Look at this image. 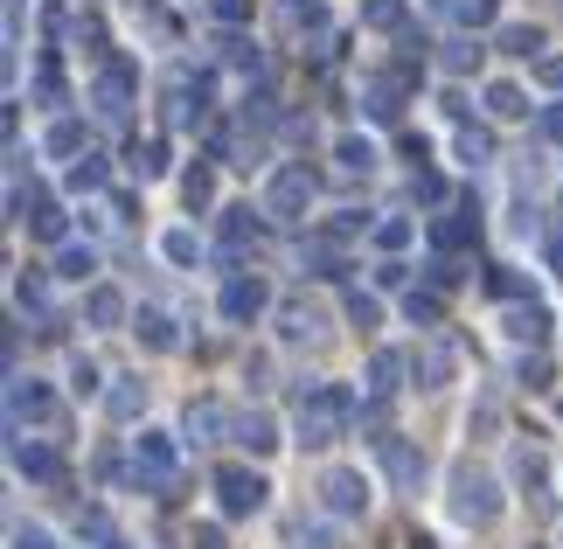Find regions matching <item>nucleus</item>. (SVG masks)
<instances>
[{
	"mask_svg": "<svg viewBox=\"0 0 563 549\" xmlns=\"http://www.w3.org/2000/svg\"><path fill=\"white\" fill-rule=\"evenodd\" d=\"M265 306H272V285H265V278H244V272H236V278L223 285V320H230V327H251Z\"/></svg>",
	"mask_w": 563,
	"mask_h": 549,
	"instance_id": "9",
	"label": "nucleus"
},
{
	"mask_svg": "<svg viewBox=\"0 0 563 549\" xmlns=\"http://www.w3.org/2000/svg\"><path fill=\"white\" fill-rule=\"evenodd\" d=\"M8 549H56V542H49V529H35V521H14Z\"/></svg>",
	"mask_w": 563,
	"mask_h": 549,
	"instance_id": "43",
	"label": "nucleus"
},
{
	"mask_svg": "<svg viewBox=\"0 0 563 549\" xmlns=\"http://www.w3.org/2000/svg\"><path fill=\"white\" fill-rule=\"evenodd\" d=\"M265 501H272L265 473H251V466H223V473H216V508H223V515H257Z\"/></svg>",
	"mask_w": 563,
	"mask_h": 549,
	"instance_id": "6",
	"label": "nucleus"
},
{
	"mask_svg": "<svg viewBox=\"0 0 563 549\" xmlns=\"http://www.w3.org/2000/svg\"><path fill=\"white\" fill-rule=\"evenodd\" d=\"M410 369L424 376V389H439L452 376V348H424V355H410Z\"/></svg>",
	"mask_w": 563,
	"mask_h": 549,
	"instance_id": "33",
	"label": "nucleus"
},
{
	"mask_svg": "<svg viewBox=\"0 0 563 549\" xmlns=\"http://www.w3.org/2000/svg\"><path fill=\"white\" fill-rule=\"evenodd\" d=\"M14 299L21 306H42V278H14Z\"/></svg>",
	"mask_w": 563,
	"mask_h": 549,
	"instance_id": "53",
	"label": "nucleus"
},
{
	"mask_svg": "<svg viewBox=\"0 0 563 549\" xmlns=\"http://www.w3.org/2000/svg\"><path fill=\"white\" fill-rule=\"evenodd\" d=\"M481 56H487V50H473V42H445V50H439L445 70H481Z\"/></svg>",
	"mask_w": 563,
	"mask_h": 549,
	"instance_id": "40",
	"label": "nucleus"
},
{
	"mask_svg": "<svg viewBox=\"0 0 563 549\" xmlns=\"http://www.w3.org/2000/svg\"><path fill=\"white\" fill-rule=\"evenodd\" d=\"M439 314H445L439 293H410V299H404V320H410V327H439Z\"/></svg>",
	"mask_w": 563,
	"mask_h": 549,
	"instance_id": "38",
	"label": "nucleus"
},
{
	"mask_svg": "<svg viewBox=\"0 0 563 549\" xmlns=\"http://www.w3.org/2000/svg\"><path fill=\"white\" fill-rule=\"evenodd\" d=\"M35 98L42 105H63V70H56V63H42V70H35Z\"/></svg>",
	"mask_w": 563,
	"mask_h": 549,
	"instance_id": "42",
	"label": "nucleus"
},
{
	"mask_svg": "<svg viewBox=\"0 0 563 549\" xmlns=\"http://www.w3.org/2000/svg\"><path fill=\"white\" fill-rule=\"evenodd\" d=\"M104 410H112L119 425H133V417L146 410V383H140V376H119L112 389H104Z\"/></svg>",
	"mask_w": 563,
	"mask_h": 549,
	"instance_id": "21",
	"label": "nucleus"
},
{
	"mask_svg": "<svg viewBox=\"0 0 563 549\" xmlns=\"http://www.w3.org/2000/svg\"><path fill=\"white\" fill-rule=\"evenodd\" d=\"M501 56H515V63H543V56H550V35L536 29V21H508V29H501Z\"/></svg>",
	"mask_w": 563,
	"mask_h": 549,
	"instance_id": "15",
	"label": "nucleus"
},
{
	"mask_svg": "<svg viewBox=\"0 0 563 549\" xmlns=\"http://www.w3.org/2000/svg\"><path fill=\"white\" fill-rule=\"evenodd\" d=\"M8 459H14L21 480H56L63 473V459L49 446H35V438H21V431H8Z\"/></svg>",
	"mask_w": 563,
	"mask_h": 549,
	"instance_id": "12",
	"label": "nucleus"
},
{
	"mask_svg": "<svg viewBox=\"0 0 563 549\" xmlns=\"http://www.w3.org/2000/svg\"><path fill=\"white\" fill-rule=\"evenodd\" d=\"M8 14H21V0H8Z\"/></svg>",
	"mask_w": 563,
	"mask_h": 549,
	"instance_id": "56",
	"label": "nucleus"
},
{
	"mask_svg": "<svg viewBox=\"0 0 563 549\" xmlns=\"http://www.w3.org/2000/svg\"><path fill=\"white\" fill-rule=\"evenodd\" d=\"M21 223H29V237H42V244H56V237H63V209H56V202H35L29 216H21Z\"/></svg>",
	"mask_w": 563,
	"mask_h": 549,
	"instance_id": "35",
	"label": "nucleus"
},
{
	"mask_svg": "<svg viewBox=\"0 0 563 549\" xmlns=\"http://www.w3.org/2000/svg\"><path fill=\"white\" fill-rule=\"evenodd\" d=\"M133 98H140V70H133V56H104V63H98V77H91V105H98V119H125V112H133Z\"/></svg>",
	"mask_w": 563,
	"mask_h": 549,
	"instance_id": "3",
	"label": "nucleus"
},
{
	"mask_svg": "<svg viewBox=\"0 0 563 549\" xmlns=\"http://www.w3.org/2000/svg\"><path fill=\"white\" fill-rule=\"evenodd\" d=\"M397 389H404V355H397V348H376V355H369V397H397Z\"/></svg>",
	"mask_w": 563,
	"mask_h": 549,
	"instance_id": "19",
	"label": "nucleus"
},
{
	"mask_svg": "<svg viewBox=\"0 0 563 549\" xmlns=\"http://www.w3.org/2000/svg\"><path fill=\"white\" fill-rule=\"evenodd\" d=\"M223 63H230V70H251V77H265V56H257V42H236V35H223Z\"/></svg>",
	"mask_w": 563,
	"mask_h": 549,
	"instance_id": "36",
	"label": "nucleus"
},
{
	"mask_svg": "<svg viewBox=\"0 0 563 549\" xmlns=\"http://www.w3.org/2000/svg\"><path fill=\"white\" fill-rule=\"evenodd\" d=\"M70 389H77V397H98V389H104V376H98V362H70Z\"/></svg>",
	"mask_w": 563,
	"mask_h": 549,
	"instance_id": "41",
	"label": "nucleus"
},
{
	"mask_svg": "<svg viewBox=\"0 0 563 549\" xmlns=\"http://www.w3.org/2000/svg\"><path fill=\"white\" fill-rule=\"evenodd\" d=\"M278 334H286L292 348H299V341L320 348V341L334 334V320H328V314H313V306H286V314H278Z\"/></svg>",
	"mask_w": 563,
	"mask_h": 549,
	"instance_id": "13",
	"label": "nucleus"
},
{
	"mask_svg": "<svg viewBox=\"0 0 563 549\" xmlns=\"http://www.w3.org/2000/svg\"><path fill=\"white\" fill-rule=\"evenodd\" d=\"M265 223H272L265 209H257V216H251V209H223V251L236 257L244 244H257V230H265Z\"/></svg>",
	"mask_w": 563,
	"mask_h": 549,
	"instance_id": "20",
	"label": "nucleus"
},
{
	"mask_svg": "<svg viewBox=\"0 0 563 549\" xmlns=\"http://www.w3.org/2000/svg\"><path fill=\"white\" fill-rule=\"evenodd\" d=\"M223 431H236V417L223 410V404H188V438H195V446H216V438H223Z\"/></svg>",
	"mask_w": 563,
	"mask_h": 549,
	"instance_id": "16",
	"label": "nucleus"
},
{
	"mask_svg": "<svg viewBox=\"0 0 563 549\" xmlns=\"http://www.w3.org/2000/svg\"><path fill=\"white\" fill-rule=\"evenodd\" d=\"M501 327H508V341H543L550 334V306H536V299L529 306H508Z\"/></svg>",
	"mask_w": 563,
	"mask_h": 549,
	"instance_id": "22",
	"label": "nucleus"
},
{
	"mask_svg": "<svg viewBox=\"0 0 563 549\" xmlns=\"http://www.w3.org/2000/svg\"><path fill=\"white\" fill-rule=\"evenodd\" d=\"M278 14H286L292 35H320V29H328V8H320V0H278Z\"/></svg>",
	"mask_w": 563,
	"mask_h": 549,
	"instance_id": "24",
	"label": "nucleus"
},
{
	"mask_svg": "<svg viewBox=\"0 0 563 549\" xmlns=\"http://www.w3.org/2000/svg\"><path fill=\"white\" fill-rule=\"evenodd\" d=\"M487 119H529L522 84H487Z\"/></svg>",
	"mask_w": 563,
	"mask_h": 549,
	"instance_id": "27",
	"label": "nucleus"
},
{
	"mask_svg": "<svg viewBox=\"0 0 563 549\" xmlns=\"http://www.w3.org/2000/svg\"><path fill=\"white\" fill-rule=\"evenodd\" d=\"M209 14L223 21V29H236V21H251V0H209Z\"/></svg>",
	"mask_w": 563,
	"mask_h": 549,
	"instance_id": "48",
	"label": "nucleus"
},
{
	"mask_svg": "<svg viewBox=\"0 0 563 549\" xmlns=\"http://www.w3.org/2000/svg\"><path fill=\"white\" fill-rule=\"evenodd\" d=\"M98 272V251L91 244H63V257H56V278H70V285H84Z\"/></svg>",
	"mask_w": 563,
	"mask_h": 549,
	"instance_id": "30",
	"label": "nucleus"
},
{
	"mask_svg": "<svg viewBox=\"0 0 563 549\" xmlns=\"http://www.w3.org/2000/svg\"><path fill=\"white\" fill-rule=\"evenodd\" d=\"M84 314H91V327H119V320H125V299L112 293V285H91V299H84Z\"/></svg>",
	"mask_w": 563,
	"mask_h": 549,
	"instance_id": "28",
	"label": "nucleus"
},
{
	"mask_svg": "<svg viewBox=\"0 0 563 549\" xmlns=\"http://www.w3.org/2000/svg\"><path fill=\"white\" fill-rule=\"evenodd\" d=\"M21 417H29V425H49V417H56L49 383H35V376H14L8 383V431H21Z\"/></svg>",
	"mask_w": 563,
	"mask_h": 549,
	"instance_id": "8",
	"label": "nucleus"
},
{
	"mask_svg": "<svg viewBox=\"0 0 563 549\" xmlns=\"http://www.w3.org/2000/svg\"><path fill=\"white\" fill-rule=\"evenodd\" d=\"M334 167H341V174H369V167H376V146L362 140V133H349V140H334Z\"/></svg>",
	"mask_w": 563,
	"mask_h": 549,
	"instance_id": "26",
	"label": "nucleus"
},
{
	"mask_svg": "<svg viewBox=\"0 0 563 549\" xmlns=\"http://www.w3.org/2000/svg\"><path fill=\"white\" fill-rule=\"evenodd\" d=\"M522 383L529 389H550V362L543 355H522Z\"/></svg>",
	"mask_w": 563,
	"mask_h": 549,
	"instance_id": "50",
	"label": "nucleus"
},
{
	"mask_svg": "<svg viewBox=\"0 0 563 549\" xmlns=\"http://www.w3.org/2000/svg\"><path fill=\"white\" fill-rule=\"evenodd\" d=\"M230 438H236V446H244L251 459H272V452H278V425H272L265 410H244V417H236V431H230Z\"/></svg>",
	"mask_w": 563,
	"mask_h": 549,
	"instance_id": "14",
	"label": "nucleus"
},
{
	"mask_svg": "<svg viewBox=\"0 0 563 549\" xmlns=\"http://www.w3.org/2000/svg\"><path fill=\"white\" fill-rule=\"evenodd\" d=\"M376 244H383V251H404V244H410V223H404V216H389V223H376Z\"/></svg>",
	"mask_w": 563,
	"mask_h": 549,
	"instance_id": "44",
	"label": "nucleus"
},
{
	"mask_svg": "<svg viewBox=\"0 0 563 549\" xmlns=\"http://www.w3.org/2000/svg\"><path fill=\"white\" fill-rule=\"evenodd\" d=\"M424 278L445 293V285H460V265H452V257H431V265H424Z\"/></svg>",
	"mask_w": 563,
	"mask_h": 549,
	"instance_id": "49",
	"label": "nucleus"
},
{
	"mask_svg": "<svg viewBox=\"0 0 563 549\" xmlns=\"http://www.w3.org/2000/svg\"><path fill=\"white\" fill-rule=\"evenodd\" d=\"M63 188H70V195H98L104 188V153H77L70 174H63Z\"/></svg>",
	"mask_w": 563,
	"mask_h": 549,
	"instance_id": "23",
	"label": "nucleus"
},
{
	"mask_svg": "<svg viewBox=\"0 0 563 549\" xmlns=\"http://www.w3.org/2000/svg\"><path fill=\"white\" fill-rule=\"evenodd\" d=\"M320 508H328V515H341V521L369 515V480H362L355 466H334L328 480H320Z\"/></svg>",
	"mask_w": 563,
	"mask_h": 549,
	"instance_id": "7",
	"label": "nucleus"
},
{
	"mask_svg": "<svg viewBox=\"0 0 563 549\" xmlns=\"http://www.w3.org/2000/svg\"><path fill=\"white\" fill-rule=\"evenodd\" d=\"M536 77H543L550 91H563V56H543V63H536Z\"/></svg>",
	"mask_w": 563,
	"mask_h": 549,
	"instance_id": "52",
	"label": "nucleus"
},
{
	"mask_svg": "<svg viewBox=\"0 0 563 549\" xmlns=\"http://www.w3.org/2000/svg\"><path fill=\"white\" fill-rule=\"evenodd\" d=\"M125 161H133L140 182H161V174H167V146H161V140H133V153H125Z\"/></svg>",
	"mask_w": 563,
	"mask_h": 549,
	"instance_id": "29",
	"label": "nucleus"
},
{
	"mask_svg": "<svg viewBox=\"0 0 563 549\" xmlns=\"http://www.w3.org/2000/svg\"><path fill=\"white\" fill-rule=\"evenodd\" d=\"M42 146H49L56 161H77V153H84V125H77V119H56V125H49V140H42Z\"/></svg>",
	"mask_w": 563,
	"mask_h": 549,
	"instance_id": "32",
	"label": "nucleus"
},
{
	"mask_svg": "<svg viewBox=\"0 0 563 549\" xmlns=\"http://www.w3.org/2000/svg\"><path fill=\"white\" fill-rule=\"evenodd\" d=\"M376 466L389 473V487L397 494H418L424 487V473H431V459H424V446H410V438H376Z\"/></svg>",
	"mask_w": 563,
	"mask_h": 549,
	"instance_id": "5",
	"label": "nucleus"
},
{
	"mask_svg": "<svg viewBox=\"0 0 563 549\" xmlns=\"http://www.w3.org/2000/svg\"><path fill=\"white\" fill-rule=\"evenodd\" d=\"M272 216V223H307V209H313V174L307 167H278L272 182H265V202H257Z\"/></svg>",
	"mask_w": 563,
	"mask_h": 549,
	"instance_id": "4",
	"label": "nucleus"
},
{
	"mask_svg": "<svg viewBox=\"0 0 563 549\" xmlns=\"http://www.w3.org/2000/svg\"><path fill=\"white\" fill-rule=\"evenodd\" d=\"M473 237H481V202H460V209H445L439 223H431V244L439 251H466Z\"/></svg>",
	"mask_w": 563,
	"mask_h": 549,
	"instance_id": "11",
	"label": "nucleus"
},
{
	"mask_svg": "<svg viewBox=\"0 0 563 549\" xmlns=\"http://www.w3.org/2000/svg\"><path fill=\"white\" fill-rule=\"evenodd\" d=\"M494 8H501V0H460V21H466V29H487Z\"/></svg>",
	"mask_w": 563,
	"mask_h": 549,
	"instance_id": "47",
	"label": "nucleus"
},
{
	"mask_svg": "<svg viewBox=\"0 0 563 549\" xmlns=\"http://www.w3.org/2000/svg\"><path fill=\"white\" fill-rule=\"evenodd\" d=\"M161 257H167V265H195V257H202V244H195V230H167V237H161Z\"/></svg>",
	"mask_w": 563,
	"mask_h": 549,
	"instance_id": "37",
	"label": "nucleus"
},
{
	"mask_svg": "<svg viewBox=\"0 0 563 549\" xmlns=\"http://www.w3.org/2000/svg\"><path fill=\"white\" fill-rule=\"evenodd\" d=\"M181 202H188V209H209V202H216V174H209V167H188V174H181Z\"/></svg>",
	"mask_w": 563,
	"mask_h": 549,
	"instance_id": "34",
	"label": "nucleus"
},
{
	"mask_svg": "<svg viewBox=\"0 0 563 549\" xmlns=\"http://www.w3.org/2000/svg\"><path fill=\"white\" fill-rule=\"evenodd\" d=\"M195 549H223V536H216L209 521H202V529H195Z\"/></svg>",
	"mask_w": 563,
	"mask_h": 549,
	"instance_id": "55",
	"label": "nucleus"
},
{
	"mask_svg": "<svg viewBox=\"0 0 563 549\" xmlns=\"http://www.w3.org/2000/svg\"><path fill=\"white\" fill-rule=\"evenodd\" d=\"M362 21H369V29H397V21H404V0H362Z\"/></svg>",
	"mask_w": 563,
	"mask_h": 549,
	"instance_id": "39",
	"label": "nucleus"
},
{
	"mask_svg": "<svg viewBox=\"0 0 563 549\" xmlns=\"http://www.w3.org/2000/svg\"><path fill=\"white\" fill-rule=\"evenodd\" d=\"M550 265L563 272V216H556V230H550Z\"/></svg>",
	"mask_w": 563,
	"mask_h": 549,
	"instance_id": "54",
	"label": "nucleus"
},
{
	"mask_svg": "<svg viewBox=\"0 0 563 549\" xmlns=\"http://www.w3.org/2000/svg\"><path fill=\"white\" fill-rule=\"evenodd\" d=\"M133 334H140V348H154V355H167V348H181L175 320H167V314H154V306H140V314H133Z\"/></svg>",
	"mask_w": 563,
	"mask_h": 549,
	"instance_id": "18",
	"label": "nucleus"
},
{
	"mask_svg": "<svg viewBox=\"0 0 563 549\" xmlns=\"http://www.w3.org/2000/svg\"><path fill=\"white\" fill-rule=\"evenodd\" d=\"M410 195H418V202H445V182H439V174H418Z\"/></svg>",
	"mask_w": 563,
	"mask_h": 549,
	"instance_id": "51",
	"label": "nucleus"
},
{
	"mask_svg": "<svg viewBox=\"0 0 563 549\" xmlns=\"http://www.w3.org/2000/svg\"><path fill=\"white\" fill-rule=\"evenodd\" d=\"M349 417H355L349 383H299V397H292V431H299V446H334V438L349 431Z\"/></svg>",
	"mask_w": 563,
	"mask_h": 549,
	"instance_id": "1",
	"label": "nucleus"
},
{
	"mask_svg": "<svg viewBox=\"0 0 563 549\" xmlns=\"http://www.w3.org/2000/svg\"><path fill=\"white\" fill-rule=\"evenodd\" d=\"M362 112H369L376 125H389V119H397V112H404V91H397V77H369V84H362Z\"/></svg>",
	"mask_w": 563,
	"mask_h": 549,
	"instance_id": "17",
	"label": "nucleus"
},
{
	"mask_svg": "<svg viewBox=\"0 0 563 549\" xmlns=\"http://www.w3.org/2000/svg\"><path fill=\"white\" fill-rule=\"evenodd\" d=\"M299 265H313V278H341V244L313 237V244H299Z\"/></svg>",
	"mask_w": 563,
	"mask_h": 549,
	"instance_id": "25",
	"label": "nucleus"
},
{
	"mask_svg": "<svg viewBox=\"0 0 563 549\" xmlns=\"http://www.w3.org/2000/svg\"><path fill=\"white\" fill-rule=\"evenodd\" d=\"M167 466H175L167 431H140L133 438V480H140V487H167Z\"/></svg>",
	"mask_w": 563,
	"mask_h": 549,
	"instance_id": "10",
	"label": "nucleus"
},
{
	"mask_svg": "<svg viewBox=\"0 0 563 549\" xmlns=\"http://www.w3.org/2000/svg\"><path fill=\"white\" fill-rule=\"evenodd\" d=\"M445 508H452V521H466V529H487V521L501 515V480H494L487 466H473V459H460V466H452Z\"/></svg>",
	"mask_w": 563,
	"mask_h": 549,
	"instance_id": "2",
	"label": "nucleus"
},
{
	"mask_svg": "<svg viewBox=\"0 0 563 549\" xmlns=\"http://www.w3.org/2000/svg\"><path fill=\"white\" fill-rule=\"evenodd\" d=\"M452 146H460V161H473V167L494 161V133H487V125H460V140H452Z\"/></svg>",
	"mask_w": 563,
	"mask_h": 549,
	"instance_id": "31",
	"label": "nucleus"
},
{
	"mask_svg": "<svg viewBox=\"0 0 563 549\" xmlns=\"http://www.w3.org/2000/svg\"><path fill=\"white\" fill-rule=\"evenodd\" d=\"M292 549H334V536L320 529V521H313V529H307V521H292Z\"/></svg>",
	"mask_w": 563,
	"mask_h": 549,
	"instance_id": "46",
	"label": "nucleus"
},
{
	"mask_svg": "<svg viewBox=\"0 0 563 549\" xmlns=\"http://www.w3.org/2000/svg\"><path fill=\"white\" fill-rule=\"evenodd\" d=\"M349 320L362 327V334H369V327L383 320V306H376V299H362V293H349Z\"/></svg>",
	"mask_w": 563,
	"mask_h": 549,
	"instance_id": "45",
	"label": "nucleus"
}]
</instances>
